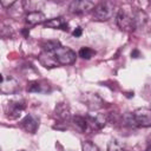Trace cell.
<instances>
[{
    "instance_id": "6da1fadb",
    "label": "cell",
    "mask_w": 151,
    "mask_h": 151,
    "mask_svg": "<svg viewBox=\"0 0 151 151\" xmlns=\"http://www.w3.org/2000/svg\"><path fill=\"white\" fill-rule=\"evenodd\" d=\"M116 21L122 31L132 32L137 28L134 20V11H127L125 8L118 9V13L116 15Z\"/></svg>"
},
{
    "instance_id": "7a4b0ae2",
    "label": "cell",
    "mask_w": 151,
    "mask_h": 151,
    "mask_svg": "<svg viewBox=\"0 0 151 151\" xmlns=\"http://www.w3.org/2000/svg\"><path fill=\"white\" fill-rule=\"evenodd\" d=\"M53 54L59 65H72L74 64L76 58H77V54L73 50H71L70 47L61 46V45L53 51Z\"/></svg>"
},
{
    "instance_id": "3957f363",
    "label": "cell",
    "mask_w": 151,
    "mask_h": 151,
    "mask_svg": "<svg viewBox=\"0 0 151 151\" xmlns=\"http://www.w3.org/2000/svg\"><path fill=\"white\" fill-rule=\"evenodd\" d=\"M113 15V4L110 1L99 2L93 8V19L98 21H106Z\"/></svg>"
},
{
    "instance_id": "277c9868",
    "label": "cell",
    "mask_w": 151,
    "mask_h": 151,
    "mask_svg": "<svg viewBox=\"0 0 151 151\" xmlns=\"http://www.w3.org/2000/svg\"><path fill=\"white\" fill-rule=\"evenodd\" d=\"M132 123L140 127H150L151 126V109L139 107L131 114Z\"/></svg>"
},
{
    "instance_id": "5b68a950",
    "label": "cell",
    "mask_w": 151,
    "mask_h": 151,
    "mask_svg": "<svg viewBox=\"0 0 151 151\" xmlns=\"http://www.w3.org/2000/svg\"><path fill=\"white\" fill-rule=\"evenodd\" d=\"M20 90L19 83L13 77H6L1 76V84H0V91L4 94H15Z\"/></svg>"
},
{
    "instance_id": "8992f818",
    "label": "cell",
    "mask_w": 151,
    "mask_h": 151,
    "mask_svg": "<svg viewBox=\"0 0 151 151\" xmlns=\"http://www.w3.org/2000/svg\"><path fill=\"white\" fill-rule=\"evenodd\" d=\"M94 6L96 5L92 1H88V0H77V1H72L71 2L68 9L73 14H84V13H87L90 11H93Z\"/></svg>"
},
{
    "instance_id": "52a82bcc",
    "label": "cell",
    "mask_w": 151,
    "mask_h": 151,
    "mask_svg": "<svg viewBox=\"0 0 151 151\" xmlns=\"http://www.w3.org/2000/svg\"><path fill=\"white\" fill-rule=\"evenodd\" d=\"M24 109H25L24 101L12 100V101H8L5 105V113H6L7 118L15 119V118H18L21 114V112L24 111Z\"/></svg>"
},
{
    "instance_id": "ba28073f",
    "label": "cell",
    "mask_w": 151,
    "mask_h": 151,
    "mask_svg": "<svg viewBox=\"0 0 151 151\" xmlns=\"http://www.w3.org/2000/svg\"><path fill=\"white\" fill-rule=\"evenodd\" d=\"M39 124H40V120L37 116L34 114H27L21 122H20V126L22 130H25L26 132L28 133H35L38 127H39Z\"/></svg>"
},
{
    "instance_id": "9c48e42d",
    "label": "cell",
    "mask_w": 151,
    "mask_h": 151,
    "mask_svg": "<svg viewBox=\"0 0 151 151\" xmlns=\"http://www.w3.org/2000/svg\"><path fill=\"white\" fill-rule=\"evenodd\" d=\"M83 99L85 104L92 110H98L104 106V100L96 93H86L83 96Z\"/></svg>"
},
{
    "instance_id": "30bf717a",
    "label": "cell",
    "mask_w": 151,
    "mask_h": 151,
    "mask_svg": "<svg viewBox=\"0 0 151 151\" xmlns=\"http://www.w3.org/2000/svg\"><path fill=\"white\" fill-rule=\"evenodd\" d=\"M26 22L28 25H38V24H42L46 22V17L42 12L40 11H32L28 12L26 15Z\"/></svg>"
},
{
    "instance_id": "8fae6325",
    "label": "cell",
    "mask_w": 151,
    "mask_h": 151,
    "mask_svg": "<svg viewBox=\"0 0 151 151\" xmlns=\"http://www.w3.org/2000/svg\"><path fill=\"white\" fill-rule=\"evenodd\" d=\"M46 27L50 28H58V29H63V31H68V24L66 22V20L63 17H58V18H52L50 20H47L45 22Z\"/></svg>"
},
{
    "instance_id": "7c38bea8",
    "label": "cell",
    "mask_w": 151,
    "mask_h": 151,
    "mask_svg": "<svg viewBox=\"0 0 151 151\" xmlns=\"http://www.w3.org/2000/svg\"><path fill=\"white\" fill-rule=\"evenodd\" d=\"M39 60L47 68H52V67H55L57 65H59L58 61H57V59H55V57H54V54H53V52H45L44 51L40 54Z\"/></svg>"
},
{
    "instance_id": "4fadbf2b",
    "label": "cell",
    "mask_w": 151,
    "mask_h": 151,
    "mask_svg": "<svg viewBox=\"0 0 151 151\" xmlns=\"http://www.w3.org/2000/svg\"><path fill=\"white\" fill-rule=\"evenodd\" d=\"M72 123H73L74 127H76L79 132H81V133L86 132V131H87V127H88V125H90L88 119H87L86 117H83V116H79V114H77V116H74V117L72 118Z\"/></svg>"
},
{
    "instance_id": "5bb4252c",
    "label": "cell",
    "mask_w": 151,
    "mask_h": 151,
    "mask_svg": "<svg viewBox=\"0 0 151 151\" xmlns=\"http://www.w3.org/2000/svg\"><path fill=\"white\" fill-rule=\"evenodd\" d=\"M54 113H55V117L60 120H67L70 118V110H68L67 105L63 104V103H60L55 106Z\"/></svg>"
},
{
    "instance_id": "9a60e30c",
    "label": "cell",
    "mask_w": 151,
    "mask_h": 151,
    "mask_svg": "<svg viewBox=\"0 0 151 151\" xmlns=\"http://www.w3.org/2000/svg\"><path fill=\"white\" fill-rule=\"evenodd\" d=\"M134 20H136V27L143 28L147 24V15L143 11H134Z\"/></svg>"
},
{
    "instance_id": "2e32d148",
    "label": "cell",
    "mask_w": 151,
    "mask_h": 151,
    "mask_svg": "<svg viewBox=\"0 0 151 151\" xmlns=\"http://www.w3.org/2000/svg\"><path fill=\"white\" fill-rule=\"evenodd\" d=\"M59 46H60V42L58 40H47L42 44V48L45 52H53Z\"/></svg>"
},
{
    "instance_id": "e0dca14e",
    "label": "cell",
    "mask_w": 151,
    "mask_h": 151,
    "mask_svg": "<svg viewBox=\"0 0 151 151\" xmlns=\"http://www.w3.org/2000/svg\"><path fill=\"white\" fill-rule=\"evenodd\" d=\"M107 151H125V147L117 139H111L107 144Z\"/></svg>"
},
{
    "instance_id": "ac0fdd59",
    "label": "cell",
    "mask_w": 151,
    "mask_h": 151,
    "mask_svg": "<svg viewBox=\"0 0 151 151\" xmlns=\"http://www.w3.org/2000/svg\"><path fill=\"white\" fill-rule=\"evenodd\" d=\"M96 54V51L91 47H81L79 50V57H81L83 59H91L93 55Z\"/></svg>"
},
{
    "instance_id": "d6986e66",
    "label": "cell",
    "mask_w": 151,
    "mask_h": 151,
    "mask_svg": "<svg viewBox=\"0 0 151 151\" xmlns=\"http://www.w3.org/2000/svg\"><path fill=\"white\" fill-rule=\"evenodd\" d=\"M27 91H28V92H45L46 90L42 88V85H41L39 81H33V83L28 84Z\"/></svg>"
},
{
    "instance_id": "ffe728a7",
    "label": "cell",
    "mask_w": 151,
    "mask_h": 151,
    "mask_svg": "<svg viewBox=\"0 0 151 151\" xmlns=\"http://www.w3.org/2000/svg\"><path fill=\"white\" fill-rule=\"evenodd\" d=\"M81 147H83V151H100L99 147H98L94 143H92L91 140H85V142H83Z\"/></svg>"
},
{
    "instance_id": "44dd1931",
    "label": "cell",
    "mask_w": 151,
    "mask_h": 151,
    "mask_svg": "<svg viewBox=\"0 0 151 151\" xmlns=\"http://www.w3.org/2000/svg\"><path fill=\"white\" fill-rule=\"evenodd\" d=\"M81 33H83V29L80 28V27H77L74 31H73V35L76 37V38H78V37H80L81 35Z\"/></svg>"
},
{
    "instance_id": "7402d4cb",
    "label": "cell",
    "mask_w": 151,
    "mask_h": 151,
    "mask_svg": "<svg viewBox=\"0 0 151 151\" xmlns=\"http://www.w3.org/2000/svg\"><path fill=\"white\" fill-rule=\"evenodd\" d=\"M131 55H132L133 58H138V57L140 55V53H139V51H138V50H134V51L131 53Z\"/></svg>"
},
{
    "instance_id": "603a6c76",
    "label": "cell",
    "mask_w": 151,
    "mask_h": 151,
    "mask_svg": "<svg viewBox=\"0 0 151 151\" xmlns=\"http://www.w3.org/2000/svg\"><path fill=\"white\" fill-rule=\"evenodd\" d=\"M145 151H151V147H149V149H146Z\"/></svg>"
}]
</instances>
